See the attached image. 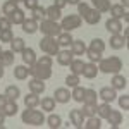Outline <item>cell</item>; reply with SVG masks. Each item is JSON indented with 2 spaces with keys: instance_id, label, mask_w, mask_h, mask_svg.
<instances>
[{
  "instance_id": "34",
  "label": "cell",
  "mask_w": 129,
  "mask_h": 129,
  "mask_svg": "<svg viewBox=\"0 0 129 129\" xmlns=\"http://www.w3.org/2000/svg\"><path fill=\"white\" fill-rule=\"evenodd\" d=\"M91 2H93L95 9L98 10V12H109V9H110V0H91Z\"/></svg>"
},
{
  "instance_id": "13",
  "label": "cell",
  "mask_w": 129,
  "mask_h": 129,
  "mask_svg": "<svg viewBox=\"0 0 129 129\" xmlns=\"http://www.w3.org/2000/svg\"><path fill=\"white\" fill-rule=\"evenodd\" d=\"M96 74H98V67H96L95 62H88V64H84V67H83V76H84V78L93 79V78H96Z\"/></svg>"
},
{
  "instance_id": "8",
  "label": "cell",
  "mask_w": 129,
  "mask_h": 129,
  "mask_svg": "<svg viewBox=\"0 0 129 129\" xmlns=\"http://www.w3.org/2000/svg\"><path fill=\"white\" fill-rule=\"evenodd\" d=\"M69 119H71V124L74 126V127H83V124H84V115H83V112L78 109L71 110L69 112Z\"/></svg>"
},
{
  "instance_id": "2",
  "label": "cell",
  "mask_w": 129,
  "mask_h": 129,
  "mask_svg": "<svg viewBox=\"0 0 129 129\" xmlns=\"http://www.w3.org/2000/svg\"><path fill=\"white\" fill-rule=\"evenodd\" d=\"M21 120H22L24 124H29V126H41V124L45 122V115L41 114L40 110L26 107V110H24L22 115H21Z\"/></svg>"
},
{
  "instance_id": "9",
  "label": "cell",
  "mask_w": 129,
  "mask_h": 129,
  "mask_svg": "<svg viewBox=\"0 0 129 129\" xmlns=\"http://www.w3.org/2000/svg\"><path fill=\"white\" fill-rule=\"evenodd\" d=\"M105 28H107V31H109L110 35H119L120 31H122V22H120V19L110 17V19L105 22Z\"/></svg>"
},
{
  "instance_id": "11",
  "label": "cell",
  "mask_w": 129,
  "mask_h": 129,
  "mask_svg": "<svg viewBox=\"0 0 129 129\" xmlns=\"http://www.w3.org/2000/svg\"><path fill=\"white\" fill-rule=\"evenodd\" d=\"M17 110H19V107H17V103L14 102V100H7V103L4 105V109L0 110L5 117H14L16 114H17Z\"/></svg>"
},
{
  "instance_id": "43",
  "label": "cell",
  "mask_w": 129,
  "mask_h": 129,
  "mask_svg": "<svg viewBox=\"0 0 129 129\" xmlns=\"http://www.w3.org/2000/svg\"><path fill=\"white\" fill-rule=\"evenodd\" d=\"M66 84H67L69 88H74V86H78V84H79V76H76V74H72V72H71L69 76L66 78Z\"/></svg>"
},
{
  "instance_id": "45",
  "label": "cell",
  "mask_w": 129,
  "mask_h": 129,
  "mask_svg": "<svg viewBox=\"0 0 129 129\" xmlns=\"http://www.w3.org/2000/svg\"><path fill=\"white\" fill-rule=\"evenodd\" d=\"M86 55H88L89 62H100V59H102V53H98V52H95L91 48H86Z\"/></svg>"
},
{
  "instance_id": "10",
  "label": "cell",
  "mask_w": 129,
  "mask_h": 129,
  "mask_svg": "<svg viewBox=\"0 0 129 129\" xmlns=\"http://www.w3.org/2000/svg\"><path fill=\"white\" fill-rule=\"evenodd\" d=\"M53 100L57 102V103H67L71 100V93L67 88H57L55 89V93H53Z\"/></svg>"
},
{
  "instance_id": "37",
  "label": "cell",
  "mask_w": 129,
  "mask_h": 129,
  "mask_svg": "<svg viewBox=\"0 0 129 129\" xmlns=\"http://www.w3.org/2000/svg\"><path fill=\"white\" fill-rule=\"evenodd\" d=\"M96 98H98V95L95 89H84V95H83L84 103H96Z\"/></svg>"
},
{
  "instance_id": "40",
  "label": "cell",
  "mask_w": 129,
  "mask_h": 129,
  "mask_svg": "<svg viewBox=\"0 0 129 129\" xmlns=\"http://www.w3.org/2000/svg\"><path fill=\"white\" fill-rule=\"evenodd\" d=\"M47 122H48V126L52 129H57V127L62 126V119H60V115H57V114H50Z\"/></svg>"
},
{
  "instance_id": "38",
  "label": "cell",
  "mask_w": 129,
  "mask_h": 129,
  "mask_svg": "<svg viewBox=\"0 0 129 129\" xmlns=\"http://www.w3.org/2000/svg\"><path fill=\"white\" fill-rule=\"evenodd\" d=\"M89 48L98 52V53H103V50H105V41L102 40V38H95V40H91V43H89Z\"/></svg>"
},
{
  "instance_id": "24",
  "label": "cell",
  "mask_w": 129,
  "mask_h": 129,
  "mask_svg": "<svg viewBox=\"0 0 129 129\" xmlns=\"http://www.w3.org/2000/svg\"><path fill=\"white\" fill-rule=\"evenodd\" d=\"M0 64L5 67V66H12L14 64V52L12 50H5V52H2V55H0Z\"/></svg>"
},
{
  "instance_id": "20",
  "label": "cell",
  "mask_w": 129,
  "mask_h": 129,
  "mask_svg": "<svg viewBox=\"0 0 129 129\" xmlns=\"http://www.w3.org/2000/svg\"><path fill=\"white\" fill-rule=\"evenodd\" d=\"M45 16L48 21H59L60 16H62V10L57 9L55 5H50L48 9H45Z\"/></svg>"
},
{
  "instance_id": "51",
  "label": "cell",
  "mask_w": 129,
  "mask_h": 129,
  "mask_svg": "<svg viewBox=\"0 0 129 129\" xmlns=\"http://www.w3.org/2000/svg\"><path fill=\"white\" fill-rule=\"evenodd\" d=\"M53 5H55V7H57V9H64V7H66V5H67V0H55V4H53Z\"/></svg>"
},
{
  "instance_id": "58",
  "label": "cell",
  "mask_w": 129,
  "mask_h": 129,
  "mask_svg": "<svg viewBox=\"0 0 129 129\" xmlns=\"http://www.w3.org/2000/svg\"><path fill=\"white\" fill-rule=\"evenodd\" d=\"M2 52H4V50H2V48H0V55H2Z\"/></svg>"
},
{
  "instance_id": "4",
  "label": "cell",
  "mask_w": 129,
  "mask_h": 129,
  "mask_svg": "<svg viewBox=\"0 0 129 129\" xmlns=\"http://www.w3.org/2000/svg\"><path fill=\"white\" fill-rule=\"evenodd\" d=\"M59 41L55 40L53 36H45L40 40V48L41 52H45L47 55H57L59 53Z\"/></svg>"
},
{
  "instance_id": "30",
  "label": "cell",
  "mask_w": 129,
  "mask_h": 129,
  "mask_svg": "<svg viewBox=\"0 0 129 129\" xmlns=\"http://www.w3.org/2000/svg\"><path fill=\"white\" fill-rule=\"evenodd\" d=\"M19 7H17V2H14V0H7L4 5H2V12L5 14V17H9L10 14L14 12V10H17Z\"/></svg>"
},
{
  "instance_id": "5",
  "label": "cell",
  "mask_w": 129,
  "mask_h": 129,
  "mask_svg": "<svg viewBox=\"0 0 129 129\" xmlns=\"http://www.w3.org/2000/svg\"><path fill=\"white\" fill-rule=\"evenodd\" d=\"M28 69H29V76L33 78H36V79H48L50 76H52V67H45V66H40V64H33V66H28Z\"/></svg>"
},
{
  "instance_id": "50",
  "label": "cell",
  "mask_w": 129,
  "mask_h": 129,
  "mask_svg": "<svg viewBox=\"0 0 129 129\" xmlns=\"http://www.w3.org/2000/svg\"><path fill=\"white\" fill-rule=\"evenodd\" d=\"M22 2H24V5H26L28 9H31V10L38 5V0H22Z\"/></svg>"
},
{
  "instance_id": "17",
  "label": "cell",
  "mask_w": 129,
  "mask_h": 129,
  "mask_svg": "<svg viewBox=\"0 0 129 129\" xmlns=\"http://www.w3.org/2000/svg\"><path fill=\"white\" fill-rule=\"evenodd\" d=\"M22 29H24V33H28V35L36 33V31H38V21H35L33 17H31V19H24V22H22Z\"/></svg>"
},
{
  "instance_id": "12",
  "label": "cell",
  "mask_w": 129,
  "mask_h": 129,
  "mask_svg": "<svg viewBox=\"0 0 129 129\" xmlns=\"http://www.w3.org/2000/svg\"><path fill=\"white\" fill-rule=\"evenodd\" d=\"M72 59H74V53L71 50H62V52L59 50V53H57V62L60 66H69Z\"/></svg>"
},
{
  "instance_id": "21",
  "label": "cell",
  "mask_w": 129,
  "mask_h": 129,
  "mask_svg": "<svg viewBox=\"0 0 129 129\" xmlns=\"http://www.w3.org/2000/svg\"><path fill=\"white\" fill-rule=\"evenodd\" d=\"M29 89L33 93H36V95H41L43 91H45V83L41 79H36V78H33L29 81Z\"/></svg>"
},
{
  "instance_id": "16",
  "label": "cell",
  "mask_w": 129,
  "mask_h": 129,
  "mask_svg": "<svg viewBox=\"0 0 129 129\" xmlns=\"http://www.w3.org/2000/svg\"><path fill=\"white\" fill-rule=\"evenodd\" d=\"M127 43V40H124V36L122 35H112L110 36V47L114 50H119V48H124V45Z\"/></svg>"
},
{
  "instance_id": "28",
  "label": "cell",
  "mask_w": 129,
  "mask_h": 129,
  "mask_svg": "<svg viewBox=\"0 0 129 129\" xmlns=\"http://www.w3.org/2000/svg\"><path fill=\"white\" fill-rule=\"evenodd\" d=\"M110 110H112V107H110V103H107V102L96 105V114H98L100 119H107V115L110 114Z\"/></svg>"
},
{
  "instance_id": "15",
  "label": "cell",
  "mask_w": 129,
  "mask_h": 129,
  "mask_svg": "<svg viewBox=\"0 0 129 129\" xmlns=\"http://www.w3.org/2000/svg\"><path fill=\"white\" fill-rule=\"evenodd\" d=\"M83 17H84V21H86L88 24H98L100 17H102V12H98L96 9H89Z\"/></svg>"
},
{
  "instance_id": "18",
  "label": "cell",
  "mask_w": 129,
  "mask_h": 129,
  "mask_svg": "<svg viewBox=\"0 0 129 129\" xmlns=\"http://www.w3.org/2000/svg\"><path fill=\"white\" fill-rule=\"evenodd\" d=\"M21 53H22V62H24V64L33 66V64L36 62V53H35V50H33V48H24Z\"/></svg>"
},
{
  "instance_id": "49",
  "label": "cell",
  "mask_w": 129,
  "mask_h": 129,
  "mask_svg": "<svg viewBox=\"0 0 129 129\" xmlns=\"http://www.w3.org/2000/svg\"><path fill=\"white\" fill-rule=\"evenodd\" d=\"M88 10H89V5L86 4V2H83V4L79 2V4H78V12H79L81 17H83V16H84V14H86Z\"/></svg>"
},
{
  "instance_id": "23",
  "label": "cell",
  "mask_w": 129,
  "mask_h": 129,
  "mask_svg": "<svg viewBox=\"0 0 129 129\" xmlns=\"http://www.w3.org/2000/svg\"><path fill=\"white\" fill-rule=\"evenodd\" d=\"M69 67H71V72H72V74L81 76V74H83V67H84V62L81 59H72V62L69 64Z\"/></svg>"
},
{
  "instance_id": "57",
  "label": "cell",
  "mask_w": 129,
  "mask_h": 129,
  "mask_svg": "<svg viewBox=\"0 0 129 129\" xmlns=\"http://www.w3.org/2000/svg\"><path fill=\"white\" fill-rule=\"evenodd\" d=\"M14 2H17V4H19V2H22V0H14Z\"/></svg>"
},
{
  "instance_id": "22",
  "label": "cell",
  "mask_w": 129,
  "mask_h": 129,
  "mask_svg": "<svg viewBox=\"0 0 129 129\" xmlns=\"http://www.w3.org/2000/svg\"><path fill=\"white\" fill-rule=\"evenodd\" d=\"M57 41H59L60 47H71V43L74 41V38H72V35H71V33H67V31H62L59 36H57Z\"/></svg>"
},
{
  "instance_id": "27",
  "label": "cell",
  "mask_w": 129,
  "mask_h": 129,
  "mask_svg": "<svg viewBox=\"0 0 129 129\" xmlns=\"http://www.w3.org/2000/svg\"><path fill=\"white\" fill-rule=\"evenodd\" d=\"M109 12L112 14V17H115V19H120V17H124V14H126L127 10L124 9L120 4H115V5H110Z\"/></svg>"
},
{
  "instance_id": "29",
  "label": "cell",
  "mask_w": 129,
  "mask_h": 129,
  "mask_svg": "<svg viewBox=\"0 0 129 129\" xmlns=\"http://www.w3.org/2000/svg\"><path fill=\"white\" fill-rule=\"evenodd\" d=\"M5 96H7V100H16L21 96V89L17 88V86H14V84H10V86H7V89H5Z\"/></svg>"
},
{
  "instance_id": "35",
  "label": "cell",
  "mask_w": 129,
  "mask_h": 129,
  "mask_svg": "<svg viewBox=\"0 0 129 129\" xmlns=\"http://www.w3.org/2000/svg\"><path fill=\"white\" fill-rule=\"evenodd\" d=\"M86 129H100L102 127V119L96 117V115H93V117H88V122L86 124H83Z\"/></svg>"
},
{
  "instance_id": "46",
  "label": "cell",
  "mask_w": 129,
  "mask_h": 129,
  "mask_svg": "<svg viewBox=\"0 0 129 129\" xmlns=\"http://www.w3.org/2000/svg\"><path fill=\"white\" fill-rule=\"evenodd\" d=\"M36 64L45 66V67H52V57L50 55H41L40 59H36Z\"/></svg>"
},
{
  "instance_id": "55",
  "label": "cell",
  "mask_w": 129,
  "mask_h": 129,
  "mask_svg": "<svg viewBox=\"0 0 129 129\" xmlns=\"http://www.w3.org/2000/svg\"><path fill=\"white\" fill-rule=\"evenodd\" d=\"M67 4H71V5H78L79 0H67Z\"/></svg>"
},
{
  "instance_id": "33",
  "label": "cell",
  "mask_w": 129,
  "mask_h": 129,
  "mask_svg": "<svg viewBox=\"0 0 129 129\" xmlns=\"http://www.w3.org/2000/svg\"><path fill=\"white\" fill-rule=\"evenodd\" d=\"M14 76H16V79H26L29 76V69L26 66H16L14 67Z\"/></svg>"
},
{
  "instance_id": "56",
  "label": "cell",
  "mask_w": 129,
  "mask_h": 129,
  "mask_svg": "<svg viewBox=\"0 0 129 129\" xmlns=\"http://www.w3.org/2000/svg\"><path fill=\"white\" fill-rule=\"evenodd\" d=\"M2 78H4V66L0 64V79H2Z\"/></svg>"
},
{
  "instance_id": "6",
  "label": "cell",
  "mask_w": 129,
  "mask_h": 129,
  "mask_svg": "<svg viewBox=\"0 0 129 129\" xmlns=\"http://www.w3.org/2000/svg\"><path fill=\"white\" fill-rule=\"evenodd\" d=\"M81 22H83V17H81L79 14H71V16H66V17L62 19L60 28H62V31H67V33H71L72 29L79 28Z\"/></svg>"
},
{
  "instance_id": "52",
  "label": "cell",
  "mask_w": 129,
  "mask_h": 129,
  "mask_svg": "<svg viewBox=\"0 0 129 129\" xmlns=\"http://www.w3.org/2000/svg\"><path fill=\"white\" fill-rule=\"evenodd\" d=\"M5 103H7V96H5V95H0V110L4 109Z\"/></svg>"
},
{
  "instance_id": "53",
  "label": "cell",
  "mask_w": 129,
  "mask_h": 129,
  "mask_svg": "<svg viewBox=\"0 0 129 129\" xmlns=\"http://www.w3.org/2000/svg\"><path fill=\"white\" fill-rule=\"evenodd\" d=\"M4 124H5V115L0 112V127H4Z\"/></svg>"
},
{
  "instance_id": "36",
  "label": "cell",
  "mask_w": 129,
  "mask_h": 129,
  "mask_svg": "<svg viewBox=\"0 0 129 129\" xmlns=\"http://www.w3.org/2000/svg\"><path fill=\"white\" fill-rule=\"evenodd\" d=\"M24 48H26V45H24V40H22V38H14V40L10 41V50H12L14 53L22 52Z\"/></svg>"
},
{
  "instance_id": "54",
  "label": "cell",
  "mask_w": 129,
  "mask_h": 129,
  "mask_svg": "<svg viewBox=\"0 0 129 129\" xmlns=\"http://www.w3.org/2000/svg\"><path fill=\"white\" fill-rule=\"evenodd\" d=\"M120 5H122L124 9H127V5H129V0H120Z\"/></svg>"
},
{
  "instance_id": "26",
  "label": "cell",
  "mask_w": 129,
  "mask_h": 129,
  "mask_svg": "<svg viewBox=\"0 0 129 129\" xmlns=\"http://www.w3.org/2000/svg\"><path fill=\"white\" fill-rule=\"evenodd\" d=\"M71 52L74 53V55H84L86 53V45L83 43V41H72L71 43Z\"/></svg>"
},
{
  "instance_id": "48",
  "label": "cell",
  "mask_w": 129,
  "mask_h": 129,
  "mask_svg": "<svg viewBox=\"0 0 129 129\" xmlns=\"http://www.w3.org/2000/svg\"><path fill=\"white\" fill-rule=\"evenodd\" d=\"M119 105H120V109L129 110V96H127V95H122V96H119Z\"/></svg>"
},
{
  "instance_id": "14",
  "label": "cell",
  "mask_w": 129,
  "mask_h": 129,
  "mask_svg": "<svg viewBox=\"0 0 129 129\" xmlns=\"http://www.w3.org/2000/svg\"><path fill=\"white\" fill-rule=\"evenodd\" d=\"M107 120H109V124L112 127H119V124L122 122V114H120L119 110H110V114L107 115Z\"/></svg>"
},
{
  "instance_id": "39",
  "label": "cell",
  "mask_w": 129,
  "mask_h": 129,
  "mask_svg": "<svg viewBox=\"0 0 129 129\" xmlns=\"http://www.w3.org/2000/svg\"><path fill=\"white\" fill-rule=\"evenodd\" d=\"M83 115L84 117H93V115H96V103H84V107H83Z\"/></svg>"
},
{
  "instance_id": "42",
  "label": "cell",
  "mask_w": 129,
  "mask_h": 129,
  "mask_svg": "<svg viewBox=\"0 0 129 129\" xmlns=\"http://www.w3.org/2000/svg\"><path fill=\"white\" fill-rule=\"evenodd\" d=\"M43 17H47V16H45V9L40 7V5H36V7L33 9V19L35 21H43Z\"/></svg>"
},
{
  "instance_id": "41",
  "label": "cell",
  "mask_w": 129,
  "mask_h": 129,
  "mask_svg": "<svg viewBox=\"0 0 129 129\" xmlns=\"http://www.w3.org/2000/svg\"><path fill=\"white\" fill-rule=\"evenodd\" d=\"M83 95H84V88H81L79 84H78V86H74V89H72L71 98L76 100V102H83Z\"/></svg>"
},
{
  "instance_id": "19",
  "label": "cell",
  "mask_w": 129,
  "mask_h": 129,
  "mask_svg": "<svg viewBox=\"0 0 129 129\" xmlns=\"http://www.w3.org/2000/svg\"><path fill=\"white\" fill-rule=\"evenodd\" d=\"M126 86H127V79L124 76H120L119 72L114 74V78H112V88L114 89H124Z\"/></svg>"
},
{
  "instance_id": "44",
  "label": "cell",
  "mask_w": 129,
  "mask_h": 129,
  "mask_svg": "<svg viewBox=\"0 0 129 129\" xmlns=\"http://www.w3.org/2000/svg\"><path fill=\"white\" fill-rule=\"evenodd\" d=\"M12 40H14V35H12V31H10V29H4V31H0V41L10 43Z\"/></svg>"
},
{
  "instance_id": "32",
  "label": "cell",
  "mask_w": 129,
  "mask_h": 129,
  "mask_svg": "<svg viewBox=\"0 0 129 129\" xmlns=\"http://www.w3.org/2000/svg\"><path fill=\"white\" fill-rule=\"evenodd\" d=\"M9 19H10L12 24H22L24 19H26V16H24V12H22L21 9H17V10H14V12L9 16Z\"/></svg>"
},
{
  "instance_id": "25",
  "label": "cell",
  "mask_w": 129,
  "mask_h": 129,
  "mask_svg": "<svg viewBox=\"0 0 129 129\" xmlns=\"http://www.w3.org/2000/svg\"><path fill=\"white\" fill-rule=\"evenodd\" d=\"M24 105H26V107H31V109L38 107V105H40V98H38V95L33 93V91H31L29 95H26V96H24Z\"/></svg>"
},
{
  "instance_id": "3",
  "label": "cell",
  "mask_w": 129,
  "mask_h": 129,
  "mask_svg": "<svg viewBox=\"0 0 129 129\" xmlns=\"http://www.w3.org/2000/svg\"><path fill=\"white\" fill-rule=\"evenodd\" d=\"M38 29H41V33L45 36H53V38L62 33V28H60V24H57V21H48V19L41 21V26H38Z\"/></svg>"
},
{
  "instance_id": "1",
  "label": "cell",
  "mask_w": 129,
  "mask_h": 129,
  "mask_svg": "<svg viewBox=\"0 0 129 129\" xmlns=\"http://www.w3.org/2000/svg\"><path fill=\"white\" fill-rule=\"evenodd\" d=\"M122 69V60L119 57H109V59H100V66H98V71L105 72V74H117L119 71Z\"/></svg>"
},
{
  "instance_id": "7",
  "label": "cell",
  "mask_w": 129,
  "mask_h": 129,
  "mask_svg": "<svg viewBox=\"0 0 129 129\" xmlns=\"http://www.w3.org/2000/svg\"><path fill=\"white\" fill-rule=\"evenodd\" d=\"M117 89H114L112 86H105V88L100 89L98 93V98H102L103 102H107V103H112L114 100L117 98V93H115Z\"/></svg>"
},
{
  "instance_id": "31",
  "label": "cell",
  "mask_w": 129,
  "mask_h": 129,
  "mask_svg": "<svg viewBox=\"0 0 129 129\" xmlns=\"http://www.w3.org/2000/svg\"><path fill=\"white\" fill-rule=\"evenodd\" d=\"M40 105H41V110L52 112V110H55V100L52 96H45V98L40 100Z\"/></svg>"
},
{
  "instance_id": "47",
  "label": "cell",
  "mask_w": 129,
  "mask_h": 129,
  "mask_svg": "<svg viewBox=\"0 0 129 129\" xmlns=\"http://www.w3.org/2000/svg\"><path fill=\"white\" fill-rule=\"evenodd\" d=\"M10 28H12V22H10L9 17H0V31L10 29Z\"/></svg>"
}]
</instances>
